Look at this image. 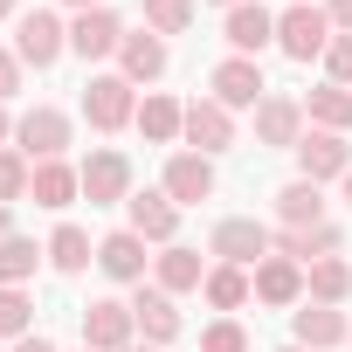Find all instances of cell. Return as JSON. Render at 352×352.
Here are the masks:
<instances>
[{
  "mask_svg": "<svg viewBox=\"0 0 352 352\" xmlns=\"http://www.w3.org/2000/svg\"><path fill=\"white\" fill-rule=\"evenodd\" d=\"M14 8H21V0H0V21H8V14H14Z\"/></svg>",
  "mask_w": 352,
  "mask_h": 352,
  "instance_id": "b9f144b4",
  "label": "cell"
},
{
  "mask_svg": "<svg viewBox=\"0 0 352 352\" xmlns=\"http://www.w3.org/2000/svg\"><path fill=\"white\" fill-rule=\"evenodd\" d=\"M304 97H263L256 104V145H270V152H297V138H304Z\"/></svg>",
  "mask_w": 352,
  "mask_h": 352,
  "instance_id": "4fadbf2b",
  "label": "cell"
},
{
  "mask_svg": "<svg viewBox=\"0 0 352 352\" xmlns=\"http://www.w3.org/2000/svg\"><path fill=\"white\" fill-rule=\"evenodd\" d=\"M21 69H28V63H21L14 49H0V104H8V97L21 90Z\"/></svg>",
  "mask_w": 352,
  "mask_h": 352,
  "instance_id": "d590c367",
  "label": "cell"
},
{
  "mask_svg": "<svg viewBox=\"0 0 352 352\" xmlns=\"http://www.w3.org/2000/svg\"><path fill=\"white\" fill-rule=\"evenodd\" d=\"M14 352H56V345H49L42 331H28V338H14Z\"/></svg>",
  "mask_w": 352,
  "mask_h": 352,
  "instance_id": "74e56055",
  "label": "cell"
},
{
  "mask_svg": "<svg viewBox=\"0 0 352 352\" xmlns=\"http://www.w3.org/2000/svg\"><path fill=\"white\" fill-rule=\"evenodd\" d=\"M324 69H331V83H345V90H352V35H331V49H324Z\"/></svg>",
  "mask_w": 352,
  "mask_h": 352,
  "instance_id": "e575fe53",
  "label": "cell"
},
{
  "mask_svg": "<svg viewBox=\"0 0 352 352\" xmlns=\"http://www.w3.org/2000/svg\"><path fill=\"white\" fill-rule=\"evenodd\" d=\"M208 256L214 263H235V270H256L263 256H276V228H263L256 214H228V221H214Z\"/></svg>",
  "mask_w": 352,
  "mask_h": 352,
  "instance_id": "7a4b0ae2",
  "label": "cell"
},
{
  "mask_svg": "<svg viewBox=\"0 0 352 352\" xmlns=\"http://www.w3.org/2000/svg\"><path fill=\"white\" fill-rule=\"evenodd\" d=\"M345 173H352V145H345V131H304L297 138V180H345Z\"/></svg>",
  "mask_w": 352,
  "mask_h": 352,
  "instance_id": "ba28073f",
  "label": "cell"
},
{
  "mask_svg": "<svg viewBox=\"0 0 352 352\" xmlns=\"http://www.w3.org/2000/svg\"><path fill=\"white\" fill-rule=\"evenodd\" d=\"M83 118H90L97 131H124V124L138 118V83H124V76H90V83H83Z\"/></svg>",
  "mask_w": 352,
  "mask_h": 352,
  "instance_id": "52a82bcc",
  "label": "cell"
},
{
  "mask_svg": "<svg viewBox=\"0 0 352 352\" xmlns=\"http://www.w3.org/2000/svg\"><path fill=\"white\" fill-rule=\"evenodd\" d=\"M304 118H311L318 131H352V90H345V83H318V90L304 97Z\"/></svg>",
  "mask_w": 352,
  "mask_h": 352,
  "instance_id": "83f0119b",
  "label": "cell"
},
{
  "mask_svg": "<svg viewBox=\"0 0 352 352\" xmlns=\"http://www.w3.org/2000/svg\"><path fill=\"white\" fill-rule=\"evenodd\" d=\"M83 352H90V345H83Z\"/></svg>",
  "mask_w": 352,
  "mask_h": 352,
  "instance_id": "c3c4849f",
  "label": "cell"
},
{
  "mask_svg": "<svg viewBox=\"0 0 352 352\" xmlns=\"http://www.w3.org/2000/svg\"><path fill=\"white\" fill-rule=\"evenodd\" d=\"M345 208H352V173H345Z\"/></svg>",
  "mask_w": 352,
  "mask_h": 352,
  "instance_id": "ee69618b",
  "label": "cell"
},
{
  "mask_svg": "<svg viewBox=\"0 0 352 352\" xmlns=\"http://www.w3.org/2000/svg\"><path fill=\"white\" fill-rule=\"evenodd\" d=\"M324 14H331L338 35H352V0H324Z\"/></svg>",
  "mask_w": 352,
  "mask_h": 352,
  "instance_id": "8d00e7d4",
  "label": "cell"
},
{
  "mask_svg": "<svg viewBox=\"0 0 352 352\" xmlns=\"http://www.w3.org/2000/svg\"><path fill=\"white\" fill-rule=\"evenodd\" d=\"M194 8H201V0H145V28L152 35H180L194 21Z\"/></svg>",
  "mask_w": 352,
  "mask_h": 352,
  "instance_id": "d6a6232c",
  "label": "cell"
},
{
  "mask_svg": "<svg viewBox=\"0 0 352 352\" xmlns=\"http://www.w3.org/2000/svg\"><path fill=\"white\" fill-rule=\"evenodd\" d=\"M338 228L331 221H318V228H276V256H290L297 270H311V263H324V256H338Z\"/></svg>",
  "mask_w": 352,
  "mask_h": 352,
  "instance_id": "7402d4cb",
  "label": "cell"
},
{
  "mask_svg": "<svg viewBox=\"0 0 352 352\" xmlns=\"http://www.w3.org/2000/svg\"><path fill=\"white\" fill-rule=\"evenodd\" d=\"M76 194H83V173H76L69 159H42L35 180H28V201H35V208H69Z\"/></svg>",
  "mask_w": 352,
  "mask_h": 352,
  "instance_id": "603a6c76",
  "label": "cell"
},
{
  "mask_svg": "<svg viewBox=\"0 0 352 352\" xmlns=\"http://www.w3.org/2000/svg\"><path fill=\"white\" fill-rule=\"evenodd\" d=\"M83 345H90V352H131V345H138V318H131V304H118V297H90V304H83Z\"/></svg>",
  "mask_w": 352,
  "mask_h": 352,
  "instance_id": "5b68a950",
  "label": "cell"
},
{
  "mask_svg": "<svg viewBox=\"0 0 352 352\" xmlns=\"http://www.w3.org/2000/svg\"><path fill=\"white\" fill-rule=\"evenodd\" d=\"M214 8H221V14H228V8H249V0H214Z\"/></svg>",
  "mask_w": 352,
  "mask_h": 352,
  "instance_id": "7bdbcfd3",
  "label": "cell"
},
{
  "mask_svg": "<svg viewBox=\"0 0 352 352\" xmlns=\"http://www.w3.org/2000/svg\"><path fill=\"white\" fill-rule=\"evenodd\" d=\"M28 331H35V297L0 283V345H8V338H28Z\"/></svg>",
  "mask_w": 352,
  "mask_h": 352,
  "instance_id": "4dcf8cb0",
  "label": "cell"
},
{
  "mask_svg": "<svg viewBox=\"0 0 352 352\" xmlns=\"http://www.w3.org/2000/svg\"><path fill=\"white\" fill-rule=\"evenodd\" d=\"M290 8H297V0H290Z\"/></svg>",
  "mask_w": 352,
  "mask_h": 352,
  "instance_id": "7dc6e473",
  "label": "cell"
},
{
  "mask_svg": "<svg viewBox=\"0 0 352 352\" xmlns=\"http://www.w3.org/2000/svg\"><path fill=\"white\" fill-rule=\"evenodd\" d=\"M208 270H214V263H201V249H180V242L152 256V283H159L166 297H180V290H201V283H208Z\"/></svg>",
  "mask_w": 352,
  "mask_h": 352,
  "instance_id": "44dd1931",
  "label": "cell"
},
{
  "mask_svg": "<svg viewBox=\"0 0 352 352\" xmlns=\"http://www.w3.org/2000/svg\"><path fill=\"white\" fill-rule=\"evenodd\" d=\"M28 180H35V166H28V152H14V145H0V208H14V201H28Z\"/></svg>",
  "mask_w": 352,
  "mask_h": 352,
  "instance_id": "1f68e13d",
  "label": "cell"
},
{
  "mask_svg": "<svg viewBox=\"0 0 352 352\" xmlns=\"http://www.w3.org/2000/svg\"><path fill=\"white\" fill-rule=\"evenodd\" d=\"M290 331H297L290 345H304V352H331V345H345V338H352L345 311H338V304H311V297L290 311Z\"/></svg>",
  "mask_w": 352,
  "mask_h": 352,
  "instance_id": "5bb4252c",
  "label": "cell"
},
{
  "mask_svg": "<svg viewBox=\"0 0 352 352\" xmlns=\"http://www.w3.org/2000/svg\"><path fill=\"white\" fill-rule=\"evenodd\" d=\"M76 173H83V201H90V208H124V201H131V159H124V152L104 145V152H90Z\"/></svg>",
  "mask_w": 352,
  "mask_h": 352,
  "instance_id": "9c48e42d",
  "label": "cell"
},
{
  "mask_svg": "<svg viewBox=\"0 0 352 352\" xmlns=\"http://www.w3.org/2000/svg\"><path fill=\"white\" fill-rule=\"evenodd\" d=\"M8 235H14V214H8V208H0V242H8Z\"/></svg>",
  "mask_w": 352,
  "mask_h": 352,
  "instance_id": "60d3db41",
  "label": "cell"
},
{
  "mask_svg": "<svg viewBox=\"0 0 352 352\" xmlns=\"http://www.w3.org/2000/svg\"><path fill=\"white\" fill-rule=\"evenodd\" d=\"M276 352H304V345H276Z\"/></svg>",
  "mask_w": 352,
  "mask_h": 352,
  "instance_id": "f6af8a7d",
  "label": "cell"
},
{
  "mask_svg": "<svg viewBox=\"0 0 352 352\" xmlns=\"http://www.w3.org/2000/svg\"><path fill=\"white\" fill-rule=\"evenodd\" d=\"M42 256H49V249H35L28 235H8V242H0V283H8V290H28V276L42 270Z\"/></svg>",
  "mask_w": 352,
  "mask_h": 352,
  "instance_id": "f546056e",
  "label": "cell"
},
{
  "mask_svg": "<svg viewBox=\"0 0 352 352\" xmlns=\"http://www.w3.org/2000/svg\"><path fill=\"white\" fill-rule=\"evenodd\" d=\"M42 249H49V263H56L63 276H83V270L97 263V242H90V228H76V221H63Z\"/></svg>",
  "mask_w": 352,
  "mask_h": 352,
  "instance_id": "d4e9b609",
  "label": "cell"
},
{
  "mask_svg": "<svg viewBox=\"0 0 352 352\" xmlns=\"http://www.w3.org/2000/svg\"><path fill=\"white\" fill-rule=\"evenodd\" d=\"M131 352H159V345H131Z\"/></svg>",
  "mask_w": 352,
  "mask_h": 352,
  "instance_id": "bcb514c9",
  "label": "cell"
},
{
  "mask_svg": "<svg viewBox=\"0 0 352 352\" xmlns=\"http://www.w3.org/2000/svg\"><path fill=\"white\" fill-rule=\"evenodd\" d=\"M124 228L145 235L152 249H173V235H180V201H173L166 187H145V194L124 201Z\"/></svg>",
  "mask_w": 352,
  "mask_h": 352,
  "instance_id": "8992f818",
  "label": "cell"
},
{
  "mask_svg": "<svg viewBox=\"0 0 352 352\" xmlns=\"http://www.w3.org/2000/svg\"><path fill=\"white\" fill-rule=\"evenodd\" d=\"M124 21L111 14V8H90V14H76L69 21V56H83V63H104V56H118L124 49Z\"/></svg>",
  "mask_w": 352,
  "mask_h": 352,
  "instance_id": "7c38bea8",
  "label": "cell"
},
{
  "mask_svg": "<svg viewBox=\"0 0 352 352\" xmlns=\"http://www.w3.org/2000/svg\"><path fill=\"white\" fill-rule=\"evenodd\" d=\"M14 138V118H8V104H0V145H8Z\"/></svg>",
  "mask_w": 352,
  "mask_h": 352,
  "instance_id": "f35d334b",
  "label": "cell"
},
{
  "mask_svg": "<svg viewBox=\"0 0 352 352\" xmlns=\"http://www.w3.org/2000/svg\"><path fill=\"white\" fill-rule=\"evenodd\" d=\"M69 138H76V124H69V111H56V104H35V111L14 118V152H28V166L63 159Z\"/></svg>",
  "mask_w": 352,
  "mask_h": 352,
  "instance_id": "3957f363",
  "label": "cell"
},
{
  "mask_svg": "<svg viewBox=\"0 0 352 352\" xmlns=\"http://www.w3.org/2000/svg\"><path fill=\"white\" fill-rule=\"evenodd\" d=\"M331 14L318 8V0H297V8H283L276 14V49L290 56V63H324V49H331Z\"/></svg>",
  "mask_w": 352,
  "mask_h": 352,
  "instance_id": "6da1fadb",
  "label": "cell"
},
{
  "mask_svg": "<svg viewBox=\"0 0 352 352\" xmlns=\"http://www.w3.org/2000/svg\"><path fill=\"white\" fill-rule=\"evenodd\" d=\"M201 352H249V331H242L235 318H214V324L201 331Z\"/></svg>",
  "mask_w": 352,
  "mask_h": 352,
  "instance_id": "836d02e7",
  "label": "cell"
},
{
  "mask_svg": "<svg viewBox=\"0 0 352 352\" xmlns=\"http://www.w3.org/2000/svg\"><path fill=\"white\" fill-rule=\"evenodd\" d=\"M166 35H152V28H138V35H124V49H118V76L124 83H159L166 76Z\"/></svg>",
  "mask_w": 352,
  "mask_h": 352,
  "instance_id": "ffe728a7",
  "label": "cell"
},
{
  "mask_svg": "<svg viewBox=\"0 0 352 352\" xmlns=\"http://www.w3.org/2000/svg\"><path fill=\"white\" fill-rule=\"evenodd\" d=\"M201 297H208V304L228 318V311H242V304L256 297V283H249V270H235V263H214V270H208V283H201Z\"/></svg>",
  "mask_w": 352,
  "mask_h": 352,
  "instance_id": "484cf974",
  "label": "cell"
},
{
  "mask_svg": "<svg viewBox=\"0 0 352 352\" xmlns=\"http://www.w3.org/2000/svg\"><path fill=\"white\" fill-rule=\"evenodd\" d=\"M208 97H214V104H228V111H256V104L270 97V83H263V69H256L249 56H228V63H214Z\"/></svg>",
  "mask_w": 352,
  "mask_h": 352,
  "instance_id": "30bf717a",
  "label": "cell"
},
{
  "mask_svg": "<svg viewBox=\"0 0 352 352\" xmlns=\"http://www.w3.org/2000/svg\"><path fill=\"white\" fill-rule=\"evenodd\" d=\"M324 221V187L318 180H290L276 194V228H318Z\"/></svg>",
  "mask_w": 352,
  "mask_h": 352,
  "instance_id": "cb8c5ba5",
  "label": "cell"
},
{
  "mask_svg": "<svg viewBox=\"0 0 352 352\" xmlns=\"http://www.w3.org/2000/svg\"><path fill=\"white\" fill-rule=\"evenodd\" d=\"M131 318H138V338L145 345H173V338H180V304H173L159 283H138L131 290Z\"/></svg>",
  "mask_w": 352,
  "mask_h": 352,
  "instance_id": "e0dca14e",
  "label": "cell"
},
{
  "mask_svg": "<svg viewBox=\"0 0 352 352\" xmlns=\"http://www.w3.org/2000/svg\"><path fill=\"white\" fill-rule=\"evenodd\" d=\"M304 297H311V304H345V297H352V263H345V256L311 263V270H304Z\"/></svg>",
  "mask_w": 352,
  "mask_h": 352,
  "instance_id": "4316f807",
  "label": "cell"
},
{
  "mask_svg": "<svg viewBox=\"0 0 352 352\" xmlns=\"http://www.w3.org/2000/svg\"><path fill=\"white\" fill-rule=\"evenodd\" d=\"M221 35H228V49L235 56H263V49H276V14L263 8V0H249V8H228L221 14Z\"/></svg>",
  "mask_w": 352,
  "mask_h": 352,
  "instance_id": "9a60e30c",
  "label": "cell"
},
{
  "mask_svg": "<svg viewBox=\"0 0 352 352\" xmlns=\"http://www.w3.org/2000/svg\"><path fill=\"white\" fill-rule=\"evenodd\" d=\"M249 283H256V304H276V311L304 304V270H297L290 256H263V263L249 270Z\"/></svg>",
  "mask_w": 352,
  "mask_h": 352,
  "instance_id": "d6986e66",
  "label": "cell"
},
{
  "mask_svg": "<svg viewBox=\"0 0 352 352\" xmlns=\"http://www.w3.org/2000/svg\"><path fill=\"white\" fill-rule=\"evenodd\" d=\"M14 56H21L28 69H56V63L69 56V21L49 14V8L21 14V21H14Z\"/></svg>",
  "mask_w": 352,
  "mask_h": 352,
  "instance_id": "277c9868",
  "label": "cell"
},
{
  "mask_svg": "<svg viewBox=\"0 0 352 352\" xmlns=\"http://www.w3.org/2000/svg\"><path fill=\"white\" fill-rule=\"evenodd\" d=\"M63 8H76V14H90V8H104V0H63Z\"/></svg>",
  "mask_w": 352,
  "mask_h": 352,
  "instance_id": "ab89813d",
  "label": "cell"
},
{
  "mask_svg": "<svg viewBox=\"0 0 352 352\" xmlns=\"http://www.w3.org/2000/svg\"><path fill=\"white\" fill-rule=\"evenodd\" d=\"M180 138H187V152H228L235 145V111L228 104H214V97H194L187 104V124H180Z\"/></svg>",
  "mask_w": 352,
  "mask_h": 352,
  "instance_id": "8fae6325",
  "label": "cell"
},
{
  "mask_svg": "<svg viewBox=\"0 0 352 352\" xmlns=\"http://www.w3.org/2000/svg\"><path fill=\"white\" fill-rule=\"evenodd\" d=\"M145 249H152L145 235H131V228H111V235L97 242V270H104L111 283H131V290H138V283H145V263H152Z\"/></svg>",
  "mask_w": 352,
  "mask_h": 352,
  "instance_id": "2e32d148",
  "label": "cell"
},
{
  "mask_svg": "<svg viewBox=\"0 0 352 352\" xmlns=\"http://www.w3.org/2000/svg\"><path fill=\"white\" fill-rule=\"evenodd\" d=\"M131 124H138L152 145H173V138H180V124H187V104H173V97H159V90H152V97L138 104V118H131Z\"/></svg>",
  "mask_w": 352,
  "mask_h": 352,
  "instance_id": "f1b7e54d",
  "label": "cell"
},
{
  "mask_svg": "<svg viewBox=\"0 0 352 352\" xmlns=\"http://www.w3.org/2000/svg\"><path fill=\"white\" fill-rule=\"evenodd\" d=\"M173 201H180V208H194V201H208L214 194V159L208 152H173L166 159V180H159Z\"/></svg>",
  "mask_w": 352,
  "mask_h": 352,
  "instance_id": "ac0fdd59",
  "label": "cell"
}]
</instances>
